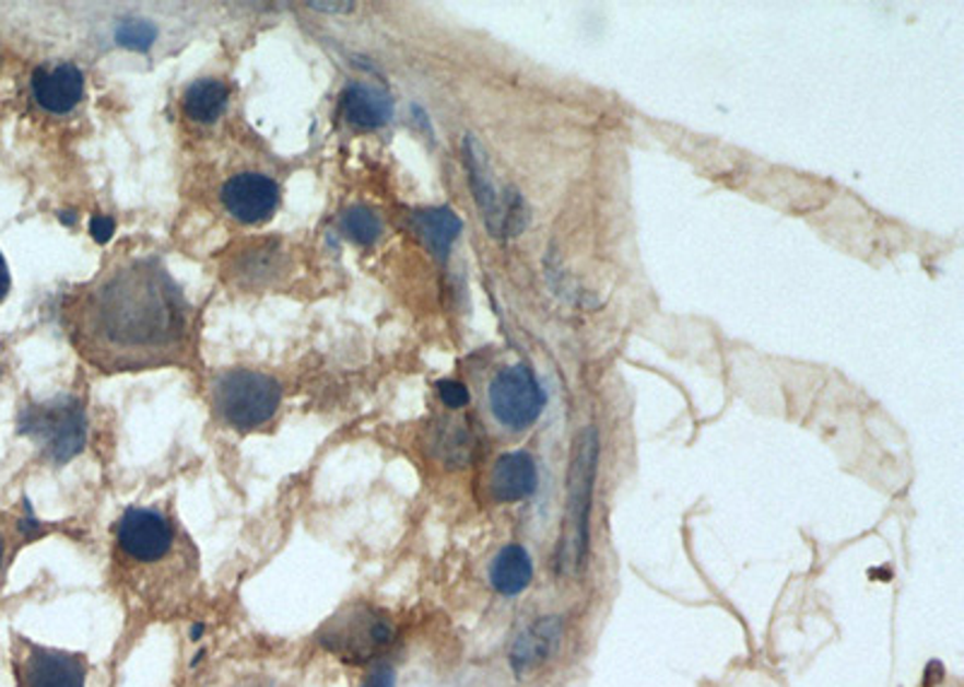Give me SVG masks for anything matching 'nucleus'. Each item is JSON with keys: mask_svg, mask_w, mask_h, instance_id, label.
Wrapping results in <instances>:
<instances>
[{"mask_svg": "<svg viewBox=\"0 0 964 687\" xmlns=\"http://www.w3.org/2000/svg\"><path fill=\"white\" fill-rule=\"evenodd\" d=\"M396 627L384 613L367 606H352L336 613L324 625L319 642L326 651L348 663H364L379 656L393 642Z\"/></svg>", "mask_w": 964, "mask_h": 687, "instance_id": "39448f33", "label": "nucleus"}, {"mask_svg": "<svg viewBox=\"0 0 964 687\" xmlns=\"http://www.w3.org/2000/svg\"><path fill=\"white\" fill-rule=\"evenodd\" d=\"M8 292H10V270L3 254H0V302L8 298Z\"/></svg>", "mask_w": 964, "mask_h": 687, "instance_id": "5701e85b", "label": "nucleus"}, {"mask_svg": "<svg viewBox=\"0 0 964 687\" xmlns=\"http://www.w3.org/2000/svg\"><path fill=\"white\" fill-rule=\"evenodd\" d=\"M601 440L596 428H584L576 434L567 473V509H564L562 536L557 543V570L576 574L589 552V519L593 502V482L598 470Z\"/></svg>", "mask_w": 964, "mask_h": 687, "instance_id": "f03ea898", "label": "nucleus"}, {"mask_svg": "<svg viewBox=\"0 0 964 687\" xmlns=\"http://www.w3.org/2000/svg\"><path fill=\"white\" fill-rule=\"evenodd\" d=\"M360 687H396V673L391 666L374 668Z\"/></svg>", "mask_w": 964, "mask_h": 687, "instance_id": "412c9836", "label": "nucleus"}, {"mask_svg": "<svg viewBox=\"0 0 964 687\" xmlns=\"http://www.w3.org/2000/svg\"><path fill=\"white\" fill-rule=\"evenodd\" d=\"M114 533L116 550L136 564H155L176 548V528L157 509H126Z\"/></svg>", "mask_w": 964, "mask_h": 687, "instance_id": "6e6552de", "label": "nucleus"}, {"mask_svg": "<svg viewBox=\"0 0 964 687\" xmlns=\"http://www.w3.org/2000/svg\"><path fill=\"white\" fill-rule=\"evenodd\" d=\"M227 100H230V90L225 82L215 78H203L186 90L184 112L191 116L193 121L210 124L225 112Z\"/></svg>", "mask_w": 964, "mask_h": 687, "instance_id": "f3484780", "label": "nucleus"}, {"mask_svg": "<svg viewBox=\"0 0 964 687\" xmlns=\"http://www.w3.org/2000/svg\"><path fill=\"white\" fill-rule=\"evenodd\" d=\"M413 224L418 234L422 236L432 254L437 256L439 260H446L451 252V244L456 242V236L461 234V220H458L456 212L451 208H425L418 210L413 216Z\"/></svg>", "mask_w": 964, "mask_h": 687, "instance_id": "dca6fc26", "label": "nucleus"}, {"mask_svg": "<svg viewBox=\"0 0 964 687\" xmlns=\"http://www.w3.org/2000/svg\"><path fill=\"white\" fill-rule=\"evenodd\" d=\"M466 162H468V174H470V184H473V194L480 206V212L485 216L487 230L499 236V240H507V236H514L524 232V228L528 224V212L526 200L519 191L514 188H502L495 184V176H492L485 152L478 145L475 138L466 140Z\"/></svg>", "mask_w": 964, "mask_h": 687, "instance_id": "423d86ee", "label": "nucleus"}, {"mask_svg": "<svg viewBox=\"0 0 964 687\" xmlns=\"http://www.w3.org/2000/svg\"><path fill=\"white\" fill-rule=\"evenodd\" d=\"M533 582V560L524 545H504L490 562V584L502 596H519Z\"/></svg>", "mask_w": 964, "mask_h": 687, "instance_id": "2eb2a0df", "label": "nucleus"}, {"mask_svg": "<svg viewBox=\"0 0 964 687\" xmlns=\"http://www.w3.org/2000/svg\"><path fill=\"white\" fill-rule=\"evenodd\" d=\"M20 432L42 449L54 464H66L82 452L87 436L85 410L75 398H54L34 403L20 418Z\"/></svg>", "mask_w": 964, "mask_h": 687, "instance_id": "20e7f679", "label": "nucleus"}, {"mask_svg": "<svg viewBox=\"0 0 964 687\" xmlns=\"http://www.w3.org/2000/svg\"><path fill=\"white\" fill-rule=\"evenodd\" d=\"M437 394H439L444 406L451 408V410L466 408L470 403V394H468L466 384L454 382V379H442V382L437 384Z\"/></svg>", "mask_w": 964, "mask_h": 687, "instance_id": "aec40b11", "label": "nucleus"}, {"mask_svg": "<svg viewBox=\"0 0 964 687\" xmlns=\"http://www.w3.org/2000/svg\"><path fill=\"white\" fill-rule=\"evenodd\" d=\"M242 687H278V685H270V683H266V680H254V683H246V685H242Z\"/></svg>", "mask_w": 964, "mask_h": 687, "instance_id": "393cba45", "label": "nucleus"}, {"mask_svg": "<svg viewBox=\"0 0 964 687\" xmlns=\"http://www.w3.org/2000/svg\"><path fill=\"white\" fill-rule=\"evenodd\" d=\"M155 37H157L155 27L148 25V22H143V20H128L119 30H116V42L126 46V49L145 51L148 46L155 42Z\"/></svg>", "mask_w": 964, "mask_h": 687, "instance_id": "6ab92c4d", "label": "nucleus"}, {"mask_svg": "<svg viewBox=\"0 0 964 687\" xmlns=\"http://www.w3.org/2000/svg\"><path fill=\"white\" fill-rule=\"evenodd\" d=\"M340 230H343L352 242L374 244L376 236L381 232V222L369 208L352 206L343 212V218H340Z\"/></svg>", "mask_w": 964, "mask_h": 687, "instance_id": "a211bd4d", "label": "nucleus"}, {"mask_svg": "<svg viewBox=\"0 0 964 687\" xmlns=\"http://www.w3.org/2000/svg\"><path fill=\"white\" fill-rule=\"evenodd\" d=\"M20 675L25 687H85L87 666L80 654H68L61 649L30 647Z\"/></svg>", "mask_w": 964, "mask_h": 687, "instance_id": "9d476101", "label": "nucleus"}, {"mask_svg": "<svg viewBox=\"0 0 964 687\" xmlns=\"http://www.w3.org/2000/svg\"><path fill=\"white\" fill-rule=\"evenodd\" d=\"M280 398V384L261 372L230 370L213 382L215 416L239 432L256 430L273 420Z\"/></svg>", "mask_w": 964, "mask_h": 687, "instance_id": "7ed1b4c3", "label": "nucleus"}, {"mask_svg": "<svg viewBox=\"0 0 964 687\" xmlns=\"http://www.w3.org/2000/svg\"><path fill=\"white\" fill-rule=\"evenodd\" d=\"M114 230H116V224L111 218H94L90 224V232L99 244H107L114 236Z\"/></svg>", "mask_w": 964, "mask_h": 687, "instance_id": "4be33fe9", "label": "nucleus"}, {"mask_svg": "<svg viewBox=\"0 0 964 687\" xmlns=\"http://www.w3.org/2000/svg\"><path fill=\"white\" fill-rule=\"evenodd\" d=\"M538 488V468L528 452L502 454L490 473V492L497 502H519Z\"/></svg>", "mask_w": 964, "mask_h": 687, "instance_id": "ddd939ff", "label": "nucleus"}, {"mask_svg": "<svg viewBox=\"0 0 964 687\" xmlns=\"http://www.w3.org/2000/svg\"><path fill=\"white\" fill-rule=\"evenodd\" d=\"M3 552H5V545H3V538H0V564H3Z\"/></svg>", "mask_w": 964, "mask_h": 687, "instance_id": "a878e982", "label": "nucleus"}, {"mask_svg": "<svg viewBox=\"0 0 964 687\" xmlns=\"http://www.w3.org/2000/svg\"><path fill=\"white\" fill-rule=\"evenodd\" d=\"M562 642V618L557 615H545L538 618L531 627L516 637L512 647V668L516 675H526L531 671H538L543 663L555 654Z\"/></svg>", "mask_w": 964, "mask_h": 687, "instance_id": "f8f14e48", "label": "nucleus"}, {"mask_svg": "<svg viewBox=\"0 0 964 687\" xmlns=\"http://www.w3.org/2000/svg\"><path fill=\"white\" fill-rule=\"evenodd\" d=\"M311 8L316 10H348V3H311Z\"/></svg>", "mask_w": 964, "mask_h": 687, "instance_id": "b1692460", "label": "nucleus"}, {"mask_svg": "<svg viewBox=\"0 0 964 687\" xmlns=\"http://www.w3.org/2000/svg\"><path fill=\"white\" fill-rule=\"evenodd\" d=\"M222 203L244 224L273 218L280 203V188L263 174H237L222 186Z\"/></svg>", "mask_w": 964, "mask_h": 687, "instance_id": "1a4fd4ad", "label": "nucleus"}, {"mask_svg": "<svg viewBox=\"0 0 964 687\" xmlns=\"http://www.w3.org/2000/svg\"><path fill=\"white\" fill-rule=\"evenodd\" d=\"M66 334L102 374L196 364V322L162 260H116L68 294Z\"/></svg>", "mask_w": 964, "mask_h": 687, "instance_id": "f257e3e1", "label": "nucleus"}, {"mask_svg": "<svg viewBox=\"0 0 964 687\" xmlns=\"http://www.w3.org/2000/svg\"><path fill=\"white\" fill-rule=\"evenodd\" d=\"M85 92V78L73 63L39 66L32 75V94L42 109L68 114L75 109Z\"/></svg>", "mask_w": 964, "mask_h": 687, "instance_id": "9b49d317", "label": "nucleus"}, {"mask_svg": "<svg viewBox=\"0 0 964 687\" xmlns=\"http://www.w3.org/2000/svg\"><path fill=\"white\" fill-rule=\"evenodd\" d=\"M0 68H3V56H0Z\"/></svg>", "mask_w": 964, "mask_h": 687, "instance_id": "bb28decb", "label": "nucleus"}, {"mask_svg": "<svg viewBox=\"0 0 964 687\" xmlns=\"http://www.w3.org/2000/svg\"><path fill=\"white\" fill-rule=\"evenodd\" d=\"M340 109H343V116L352 126L379 128L384 124H389V118L393 114V100L384 88L355 82V85H350L343 92Z\"/></svg>", "mask_w": 964, "mask_h": 687, "instance_id": "4468645a", "label": "nucleus"}, {"mask_svg": "<svg viewBox=\"0 0 964 687\" xmlns=\"http://www.w3.org/2000/svg\"><path fill=\"white\" fill-rule=\"evenodd\" d=\"M545 391L536 374L524 364H512L492 376L487 386L490 416L499 428L509 432H526L538 422L545 410Z\"/></svg>", "mask_w": 964, "mask_h": 687, "instance_id": "0eeeda50", "label": "nucleus"}]
</instances>
